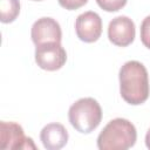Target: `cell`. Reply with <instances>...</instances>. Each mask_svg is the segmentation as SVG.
Masks as SVG:
<instances>
[{"instance_id":"1","label":"cell","mask_w":150,"mask_h":150,"mask_svg":"<svg viewBox=\"0 0 150 150\" xmlns=\"http://www.w3.org/2000/svg\"><path fill=\"white\" fill-rule=\"evenodd\" d=\"M120 93L122 98L132 105L144 103L150 93L148 71L143 63L128 61L120 69Z\"/></svg>"},{"instance_id":"2","label":"cell","mask_w":150,"mask_h":150,"mask_svg":"<svg viewBox=\"0 0 150 150\" xmlns=\"http://www.w3.org/2000/svg\"><path fill=\"white\" fill-rule=\"evenodd\" d=\"M137 132L135 125L125 118L111 120L97 137L100 150H127L135 145Z\"/></svg>"},{"instance_id":"3","label":"cell","mask_w":150,"mask_h":150,"mask_svg":"<svg viewBox=\"0 0 150 150\" xmlns=\"http://www.w3.org/2000/svg\"><path fill=\"white\" fill-rule=\"evenodd\" d=\"M68 118L75 130L81 134H89L100 125L102 109L95 98L83 97L70 105Z\"/></svg>"},{"instance_id":"4","label":"cell","mask_w":150,"mask_h":150,"mask_svg":"<svg viewBox=\"0 0 150 150\" xmlns=\"http://www.w3.org/2000/svg\"><path fill=\"white\" fill-rule=\"evenodd\" d=\"M67 53L59 42H48L36 46L35 62L41 69L55 71L64 66Z\"/></svg>"},{"instance_id":"5","label":"cell","mask_w":150,"mask_h":150,"mask_svg":"<svg viewBox=\"0 0 150 150\" xmlns=\"http://www.w3.org/2000/svg\"><path fill=\"white\" fill-rule=\"evenodd\" d=\"M0 146L1 149H36L33 139L25 136L20 124L6 121L0 123Z\"/></svg>"},{"instance_id":"6","label":"cell","mask_w":150,"mask_h":150,"mask_svg":"<svg viewBox=\"0 0 150 150\" xmlns=\"http://www.w3.org/2000/svg\"><path fill=\"white\" fill-rule=\"evenodd\" d=\"M136 29L134 21L124 15L114 18L108 26V38L111 43L118 47L131 45L135 39Z\"/></svg>"},{"instance_id":"7","label":"cell","mask_w":150,"mask_h":150,"mask_svg":"<svg viewBox=\"0 0 150 150\" xmlns=\"http://www.w3.org/2000/svg\"><path fill=\"white\" fill-rule=\"evenodd\" d=\"M75 30L77 38L83 42H95L102 34V20L100 15L93 11L80 14L75 21Z\"/></svg>"},{"instance_id":"8","label":"cell","mask_w":150,"mask_h":150,"mask_svg":"<svg viewBox=\"0 0 150 150\" xmlns=\"http://www.w3.org/2000/svg\"><path fill=\"white\" fill-rule=\"evenodd\" d=\"M30 36L35 46L48 43V42H59L61 43L62 32L59 22L53 18H40L38 19L30 30Z\"/></svg>"},{"instance_id":"9","label":"cell","mask_w":150,"mask_h":150,"mask_svg":"<svg viewBox=\"0 0 150 150\" xmlns=\"http://www.w3.org/2000/svg\"><path fill=\"white\" fill-rule=\"evenodd\" d=\"M40 139L47 150H59L68 142V131L60 123H49L40 132Z\"/></svg>"},{"instance_id":"10","label":"cell","mask_w":150,"mask_h":150,"mask_svg":"<svg viewBox=\"0 0 150 150\" xmlns=\"http://www.w3.org/2000/svg\"><path fill=\"white\" fill-rule=\"evenodd\" d=\"M0 12L1 22L9 23L13 22L20 13V1L19 0H0Z\"/></svg>"},{"instance_id":"11","label":"cell","mask_w":150,"mask_h":150,"mask_svg":"<svg viewBox=\"0 0 150 150\" xmlns=\"http://www.w3.org/2000/svg\"><path fill=\"white\" fill-rule=\"evenodd\" d=\"M96 2L107 12H117L125 6L127 0H96Z\"/></svg>"},{"instance_id":"12","label":"cell","mask_w":150,"mask_h":150,"mask_svg":"<svg viewBox=\"0 0 150 150\" xmlns=\"http://www.w3.org/2000/svg\"><path fill=\"white\" fill-rule=\"evenodd\" d=\"M141 41L150 49V15H148L141 25Z\"/></svg>"},{"instance_id":"13","label":"cell","mask_w":150,"mask_h":150,"mask_svg":"<svg viewBox=\"0 0 150 150\" xmlns=\"http://www.w3.org/2000/svg\"><path fill=\"white\" fill-rule=\"evenodd\" d=\"M57 1H59L61 7L68 9V11L77 9L88 2V0H57Z\"/></svg>"},{"instance_id":"14","label":"cell","mask_w":150,"mask_h":150,"mask_svg":"<svg viewBox=\"0 0 150 150\" xmlns=\"http://www.w3.org/2000/svg\"><path fill=\"white\" fill-rule=\"evenodd\" d=\"M145 145L148 149H150V129L148 130V132L145 135Z\"/></svg>"},{"instance_id":"15","label":"cell","mask_w":150,"mask_h":150,"mask_svg":"<svg viewBox=\"0 0 150 150\" xmlns=\"http://www.w3.org/2000/svg\"><path fill=\"white\" fill-rule=\"evenodd\" d=\"M34 1H41V0H34Z\"/></svg>"}]
</instances>
